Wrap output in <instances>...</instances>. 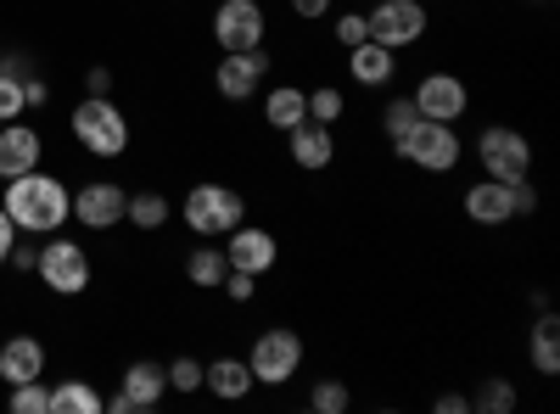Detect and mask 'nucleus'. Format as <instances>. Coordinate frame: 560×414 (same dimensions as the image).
<instances>
[{
	"mask_svg": "<svg viewBox=\"0 0 560 414\" xmlns=\"http://www.w3.org/2000/svg\"><path fill=\"white\" fill-rule=\"evenodd\" d=\"M18 236H23V229L12 224V213H7V208H0V263H7V258H12V247H18Z\"/></svg>",
	"mask_w": 560,
	"mask_h": 414,
	"instance_id": "c9c22d12",
	"label": "nucleus"
},
{
	"mask_svg": "<svg viewBox=\"0 0 560 414\" xmlns=\"http://www.w3.org/2000/svg\"><path fill=\"white\" fill-rule=\"evenodd\" d=\"M477 157H482V174L488 179H504V186L533 179V141H527L522 129H510V123H488L477 134Z\"/></svg>",
	"mask_w": 560,
	"mask_h": 414,
	"instance_id": "39448f33",
	"label": "nucleus"
},
{
	"mask_svg": "<svg viewBox=\"0 0 560 414\" xmlns=\"http://www.w3.org/2000/svg\"><path fill=\"white\" fill-rule=\"evenodd\" d=\"M409 102H415L420 118H432V123H459L465 107H471V90H465L459 73H427V79L415 84Z\"/></svg>",
	"mask_w": 560,
	"mask_h": 414,
	"instance_id": "ddd939ff",
	"label": "nucleus"
},
{
	"mask_svg": "<svg viewBox=\"0 0 560 414\" xmlns=\"http://www.w3.org/2000/svg\"><path fill=\"white\" fill-rule=\"evenodd\" d=\"M527 358L538 376H560V319L549 308H538L533 319V336H527Z\"/></svg>",
	"mask_w": 560,
	"mask_h": 414,
	"instance_id": "412c9836",
	"label": "nucleus"
},
{
	"mask_svg": "<svg viewBox=\"0 0 560 414\" xmlns=\"http://www.w3.org/2000/svg\"><path fill=\"white\" fill-rule=\"evenodd\" d=\"M34 274H39V281L51 286L57 297H79V292L90 286V252H84L79 241L57 236V241H45V247H39Z\"/></svg>",
	"mask_w": 560,
	"mask_h": 414,
	"instance_id": "1a4fd4ad",
	"label": "nucleus"
},
{
	"mask_svg": "<svg viewBox=\"0 0 560 414\" xmlns=\"http://www.w3.org/2000/svg\"><path fill=\"white\" fill-rule=\"evenodd\" d=\"M124 208H129V191L113 186V179H90V186H79V197H73V218H79L84 229H113V224H124Z\"/></svg>",
	"mask_w": 560,
	"mask_h": 414,
	"instance_id": "4468645a",
	"label": "nucleus"
},
{
	"mask_svg": "<svg viewBox=\"0 0 560 414\" xmlns=\"http://www.w3.org/2000/svg\"><path fill=\"white\" fill-rule=\"evenodd\" d=\"M23 113H28L23 79H18V73H0V123H12V118H23Z\"/></svg>",
	"mask_w": 560,
	"mask_h": 414,
	"instance_id": "7c9ffc66",
	"label": "nucleus"
},
{
	"mask_svg": "<svg viewBox=\"0 0 560 414\" xmlns=\"http://www.w3.org/2000/svg\"><path fill=\"white\" fill-rule=\"evenodd\" d=\"M308 118H314V123H342V118H348V96H342L337 84L308 90Z\"/></svg>",
	"mask_w": 560,
	"mask_h": 414,
	"instance_id": "bb28decb",
	"label": "nucleus"
},
{
	"mask_svg": "<svg viewBox=\"0 0 560 414\" xmlns=\"http://www.w3.org/2000/svg\"><path fill=\"white\" fill-rule=\"evenodd\" d=\"M364 23H370V39L387 45V51H409V45H420L432 28L420 0H376V7L364 12Z\"/></svg>",
	"mask_w": 560,
	"mask_h": 414,
	"instance_id": "0eeeda50",
	"label": "nucleus"
},
{
	"mask_svg": "<svg viewBox=\"0 0 560 414\" xmlns=\"http://www.w3.org/2000/svg\"><path fill=\"white\" fill-rule=\"evenodd\" d=\"M269 51L258 45V51H224L219 62H213V90L224 102H253L258 90H264V79H269Z\"/></svg>",
	"mask_w": 560,
	"mask_h": 414,
	"instance_id": "9b49d317",
	"label": "nucleus"
},
{
	"mask_svg": "<svg viewBox=\"0 0 560 414\" xmlns=\"http://www.w3.org/2000/svg\"><path fill=\"white\" fill-rule=\"evenodd\" d=\"M202 387L219 398V403H242L258 381H253V370H247V358H213V364H202Z\"/></svg>",
	"mask_w": 560,
	"mask_h": 414,
	"instance_id": "aec40b11",
	"label": "nucleus"
},
{
	"mask_svg": "<svg viewBox=\"0 0 560 414\" xmlns=\"http://www.w3.org/2000/svg\"><path fill=\"white\" fill-rule=\"evenodd\" d=\"M538 208V191H533V179H516V218Z\"/></svg>",
	"mask_w": 560,
	"mask_h": 414,
	"instance_id": "4c0bfd02",
	"label": "nucleus"
},
{
	"mask_svg": "<svg viewBox=\"0 0 560 414\" xmlns=\"http://www.w3.org/2000/svg\"><path fill=\"white\" fill-rule=\"evenodd\" d=\"M432 409H438V414H471V398H465V392H438Z\"/></svg>",
	"mask_w": 560,
	"mask_h": 414,
	"instance_id": "e433bc0d",
	"label": "nucleus"
},
{
	"mask_svg": "<svg viewBox=\"0 0 560 414\" xmlns=\"http://www.w3.org/2000/svg\"><path fill=\"white\" fill-rule=\"evenodd\" d=\"M287 152H292V163H298L303 174H325V168L337 163V141H331V123H314V118L292 123V129H287Z\"/></svg>",
	"mask_w": 560,
	"mask_h": 414,
	"instance_id": "2eb2a0df",
	"label": "nucleus"
},
{
	"mask_svg": "<svg viewBox=\"0 0 560 414\" xmlns=\"http://www.w3.org/2000/svg\"><path fill=\"white\" fill-rule=\"evenodd\" d=\"M516 403H522V398H516V387H510L504 376H482L477 392H471V409H477V414H510Z\"/></svg>",
	"mask_w": 560,
	"mask_h": 414,
	"instance_id": "393cba45",
	"label": "nucleus"
},
{
	"mask_svg": "<svg viewBox=\"0 0 560 414\" xmlns=\"http://www.w3.org/2000/svg\"><path fill=\"white\" fill-rule=\"evenodd\" d=\"M269 39L264 0H219L213 7V45L219 51H258Z\"/></svg>",
	"mask_w": 560,
	"mask_h": 414,
	"instance_id": "6e6552de",
	"label": "nucleus"
},
{
	"mask_svg": "<svg viewBox=\"0 0 560 414\" xmlns=\"http://www.w3.org/2000/svg\"><path fill=\"white\" fill-rule=\"evenodd\" d=\"M179 218H185V229H191V236H202V241H224L230 229H236V224L247 218V197H242L236 186H219V179H202V186L185 191Z\"/></svg>",
	"mask_w": 560,
	"mask_h": 414,
	"instance_id": "f03ea898",
	"label": "nucleus"
},
{
	"mask_svg": "<svg viewBox=\"0 0 560 414\" xmlns=\"http://www.w3.org/2000/svg\"><path fill=\"white\" fill-rule=\"evenodd\" d=\"M124 218H129L135 229H163V224H168V197H163V191H135L129 208H124Z\"/></svg>",
	"mask_w": 560,
	"mask_h": 414,
	"instance_id": "a878e982",
	"label": "nucleus"
},
{
	"mask_svg": "<svg viewBox=\"0 0 560 414\" xmlns=\"http://www.w3.org/2000/svg\"><path fill=\"white\" fill-rule=\"evenodd\" d=\"M348 403H353L348 381H314V392H308V409L314 414H348Z\"/></svg>",
	"mask_w": 560,
	"mask_h": 414,
	"instance_id": "cd10ccee",
	"label": "nucleus"
},
{
	"mask_svg": "<svg viewBox=\"0 0 560 414\" xmlns=\"http://www.w3.org/2000/svg\"><path fill=\"white\" fill-rule=\"evenodd\" d=\"M163 398H168V364L135 358L129 370H124V381H118V392L107 398V409L113 414H152Z\"/></svg>",
	"mask_w": 560,
	"mask_h": 414,
	"instance_id": "9d476101",
	"label": "nucleus"
},
{
	"mask_svg": "<svg viewBox=\"0 0 560 414\" xmlns=\"http://www.w3.org/2000/svg\"><path fill=\"white\" fill-rule=\"evenodd\" d=\"M303 118H308V96H303L298 84H269V90H264V123H269V129L287 134V129L303 123Z\"/></svg>",
	"mask_w": 560,
	"mask_h": 414,
	"instance_id": "4be33fe9",
	"label": "nucleus"
},
{
	"mask_svg": "<svg viewBox=\"0 0 560 414\" xmlns=\"http://www.w3.org/2000/svg\"><path fill=\"white\" fill-rule=\"evenodd\" d=\"M39 376H45V342L39 336L0 342V381L18 387V381H39Z\"/></svg>",
	"mask_w": 560,
	"mask_h": 414,
	"instance_id": "6ab92c4d",
	"label": "nucleus"
},
{
	"mask_svg": "<svg viewBox=\"0 0 560 414\" xmlns=\"http://www.w3.org/2000/svg\"><path fill=\"white\" fill-rule=\"evenodd\" d=\"M247 370L258 387H287L298 370H303V336L287 331V326H269L253 336V353H247Z\"/></svg>",
	"mask_w": 560,
	"mask_h": 414,
	"instance_id": "423d86ee",
	"label": "nucleus"
},
{
	"mask_svg": "<svg viewBox=\"0 0 560 414\" xmlns=\"http://www.w3.org/2000/svg\"><path fill=\"white\" fill-rule=\"evenodd\" d=\"M73 141L90 152V157H124L129 152V118L113 96H84L68 118Z\"/></svg>",
	"mask_w": 560,
	"mask_h": 414,
	"instance_id": "7ed1b4c3",
	"label": "nucleus"
},
{
	"mask_svg": "<svg viewBox=\"0 0 560 414\" xmlns=\"http://www.w3.org/2000/svg\"><path fill=\"white\" fill-rule=\"evenodd\" d=\"M45 157V141H39V129L12 118V123H0V179H18L28 168H39Z\"/></svg>",
	"mask_w": 560,
	"mask_h": 414,
	"instance_id": "f3484780",
	"label": "nucleus"
},
{
	"mask_svg": "<svg viewBox=\"0 0 560 414\" xmlns=\"http://www.w3.org/2000/svg\"><path fill=\"white\" fill-rule=\"evenodd\" d=\"M348 73H353L359 90H387L393 73H398V51H387V45H376V39H359L348 51Z\"/></svg>",
	"mask_w": 560,
	"mask_h": 414,
	"instance_id": "a211bd4d",
	"label": "nucleus"
},
{
	"mask_svg": "<svg viewBox=\"0 0 560 414\" xmlns=\"http://www.w3.org/2000/svg\"><path fill=\"white\" fill-rule=\"evenodd\" d=\"M224 274H230V263H224V247H197L191 258H185V281H191V286H202V292H213L219 281H224Z\"/></svg>",
	"mask_w": 560,
	"mask_h": 414,
	"instance_id": "b1692460",
	"label": "nucleus"
},
{
	"mask_svg": "<svg viewBox=\"0 0 560 414\" xmlns=\"http://www.w3.org/2000/svg\"><path fill=\"white\" fill-rule=\"evenodd\" d=\"M287 7H292V17H303V23L331 17V0H287Z\"/></svg>",
	"mask_w": 560,
	"mask_h": 414,
	"instance_id": "f704fd0d",
	"label": "nucleus"
},
{
	"mask_svg": "<svg viewBox=\"0 0 560 414\" xmlns=\"http://www.w3.org/2000/svg\"><path fill=\"white\" fill-rule=\"evenodd\" d=\"M45 96H51V90H45V79H23V102H28V107H39Z\"/></svg>",
	"mask_w": 560,
	"mask_h": 414,
	"instance_id": "ea45409f",
	"label": "nucleus"
},
{
	"mask_svg": "<svg viewBox=\"0 0 560 414\" xmlns=\"http://www.w3.org/2000/svg\"><path fill=\"white\" fill-rule=\"evenodd\" d=\"M90 96H107V90H113V68H90Z\"/></svg>",
	"mask_w": 560,
	"mask_h": 414,
	"instance_id": "58836bf2",
	"label": "nucleus"
},
{
	"mask_svg": "<svg viewBox=\"0 0 560 414\" xmlns=\"http://www.w3.org/2000/svg\"><path fill=\"white\" fill-rule=\"evenodd\" d=\"M331 34H337L342 51H353L359 39H370V23H364V12H348V17H337V23H331Z\"/></svg>",
	"mask_w": 560,
	"mask_h": 414,
	"instance_id": "473e14b6",
	"label": "nucleus"
},
{
	"mask_svg": "<svg viewBox=\"0 0 560 414\" xmlns=\"http://www.w3.org/2000/svg\"><path fill=\"white\" fill-rule=\"evenodd\" d=\"M168 392H202V358L191 353L168 358Z\"/></svg>",
	"mask_w": 560,
	"mask_h": 414,
	"instance_id": "c85d7f7f",
	"label": "nucleus"
},
{
	"mask_svg": "<svg viewBox=\"0 0 560 414\" xmlns=\"http://www.w3.org/2000/svg\"><path fill=\"white\" fill-rule=\"evenodd\" d=\"M393 152L409 168H420V174H454L459 157H465L454 123H432V118H415V129H404L398 141H393Z\"/></svg>",
	"mask_w": 560,
	"mask_h": 414,
	"instance_id": "20e7f679",
	"label": "nucleus"
},
{
	"mask_svg": "<svg viewBox=\"0 0 560 414\" xmlns=\"http://www.w3.org/2000/svg\"><path fill=\"white\" fill-rule=\"evenodd\" d=\"M107 409V398L90 387V381H62V387H51V414H102Z\"/></svg>",
	"mask_w": 560,
	"mask_h": 414,
	"instance_id": "5701e85b",
	"label": "nucleus"
},
{
	"mask_svg": "<svg viewBox=\"0 0 560 414\" xmlns=\"http://www.w3.org/2000/svg\"><path fill=\"white\" fill-rule=\"evenodd\" d=\"M224 263L230 269H242V274H258V281H264V274L280 263V241H275V229H264V224H236V229H230V236H224Z\"/></svg>",
	"mask_w": 560,
	"mask_h": 414,
	"instance_id": "f8f14e48",
	"label": "nucleus"
},
{
	"mask_svg": "<svg viewBox=\"0 0 560 414\" xmlns=\"http://www.w3.org/2000/svg\"><path fill=\"white\" fill-rule=\"evenodd\" d=\"M0 208L12 213V224L23 229V236H57V229L73 218V191L62 186L57 174L28 168V174L7 179V197H0Z\"/></svg>",
	"mask_w": 560,
	"mask_h": 414,
	"instance_id": "f257e3e1",
	"label": "nucleus"
},
{
	"mask_svg": "<svg viewBox=\"0 0 560 414\" xmlns=\"http://www.w3.org/2000/svg\"><path fill=\"white\" fill-rule=\"evenodd\" d=\"M12 414H51V392L39 381H18L12 387Z\"/></svg>",
	"mask_w": 560,
	"mask_h": 414,
	"instance_id": "c756f323",
	"label": "nucleus"
},
{
	"mask_svg": "<svg viewBox=\"0 0 560 414\" xmlns=\"http://www.w3.org/2000/svg\"><path fill=\"white\" fill-rule=\"evenodd\" d=\"M219 286H224V297H230V303H253V297H258V274H242V269H230Z\"/></svg>",
	"mask_w": 560,
	"mask_h": 414,
	"instance_id": "72a5a7b5",
	"label": "nucleus"
},
{
	"mask_svg": "<svg viewBox=\"0 0 560 414\" xmlns=\"http://www.w3.org/2000/svg\"><path fill=\"white\" fill-rule=\"evenodd\" d=\"M465 218L482 224V229H499L516 218V186H504V179H477L471 191H465Z\"/></svg>",
	"mask_w": 560,
	"mask_h": 414,
	"instance_id": "dca6fc26",
	"label": "nucleus"
},
{
	"mask_svg": "<svg viewBox=\"0 0 560 414\" xmlns=\"http://www.w3.org/2000/svg\"><path fill=\"white\" fill-rule=\"evenodd\" d=\"M415 118H420V113H415V102H409V96H393V102H387V113H382L387 141H398L404 129H415Z\"/></svg>",
	"mask_w": 560,
	"mask_h": 414,
	"instance_id": "2f4dec72",
	"label": "nucleus"
}]
</instances>
